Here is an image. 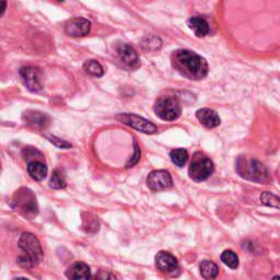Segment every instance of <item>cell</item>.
<instances>
[{
	"mask_svg": "<svg viewBox=\"0 0 280 280\" xmlns=\"http://www.w3.org/2000/svg\"><path fill=\"white\" fill-rule=\"evenodd\" d=\"M116 120H118L123 124H125V125L129 127L138 130L140 133L152 135L158 132V127L155 126L152 122L136 114H132V113L118 114L116 116Z\"/></svg>",
	"mask_w": 280,
	"mask_h": 280,
	"instance_id": "obj_7",
	"label": "cell"
},
{
	"mask_svg": "<svg viewBox=\"0 0 280 280\" xmlns=\"http://www.w3.org/2000/svg\"><path fill=\"white\" fill-rule=\"evenodd\" d=\"M19 73H20L22 81L28 90L31 92H39L42 90L43 84H44V79H43V72L40 68L33 66L23 67Z\"/></svg>",
	"mask_w": 280,
	"mask_h": 280,
	"instance_id": "obj_8",
	"label": "cell"
},
{
	"mask_svg": "<svg viewBox=\"0 0 280 280\" xmlns=\"http://www.w3.org/2000/svg\"><path fill=\"white\" fill-rule=\"evenodd\" d=\"M46 138L52 142L53 145H55L56 147H58L60 149H68V148H71V144L70 142H68L64 139H60L58 138V137H56V136H49V135H46Z\"/></svg>",
	"mask_w": 280,
	"mask_h": 280,
	"instance_id": "obj_27",
	"label": "cell"
},
{
	"mask_svg": "<svg viewBox=\"0 0 280 280\" xmlns=\"http://www.w3.org/2000/svg\"><path fill=\"white\" fill-rule=\"evenodd\" d=\"M172 65L182 76L191 80H202L208 73L206 59L189 49H178L174 52Z\"/></svg>",
	"mask_w": 280,
	"mask_h": 280,
	"instance_id": "obj_1",
	"label": "cell"
},
{
	"mask_svg": "<svg viewBox=\"0 0 280 280\" xmlns=\"http://www.w3.org/2000/svg\"><path fill=\"white\" fill-rule=\"evenodd\" d=\"M28 172L33 179L41 182L47 175V166L42 161H34V162L28 164Z\"/></svg>",
	"mask_w": 280,
	"mask_h": 280,
	"instance_id": "obj_17",
	"label": "cell"
},
{
	"mask_svg": "<svg viewBox=\"0 0 280 280\" xmlns=\"http://www.w3.org/2000/svg\"><path fill=\"white\" fill-rule=\"evenodd\" d=\"M221 260L222 263H225L228 267L232 269H235L239 267V257L233 251L227 250L225 252H222L221 254Z\"/></svg>",
	"mask_w": 280,
	"mask_h": 280,
	"instance_id": "obj_22",
	"label": "cell"
},
{
	"mask_svg": "<svg viewBox=\"0 0 280 280\" xmlns=\"http://www.w3.org/2000/svg\"><path fill=\"white\" fill-rule=\"evenodd\" d=\"M235 170L241 177L256 183H267L269 173L267 167L255 159L239 157L235 163Z\"/></svg>",
	"mask_w": 280,
	"mask_h": 280,
	"instance_id": "obj_3",
	"label": "cell"
},
{
	"mask_svg": "<svg viewBox=\"0 0 280 280\" xmlns=\"http://www.w3.org/2000/svg\"><path fill=\"white\" fill-rule=\"evenodd\" d=\"M135 154H134V157L132 158V160L129 161V162L127 163V167H130V166H133L134 164H136L137 162H138L139 159H140V151H139V148H138V145H137V142H135Z\"/></svg>",
	"mask_w": 280,
	"mask_h": 280,
	"instance_id": "obj_29",
	"label": "cell"
},
{
	"mask_svg": "<svg viewBox=\"0 0 280 280\" xmlns=\"http://www.w3.org/2000/svg\"><path fill=\"white\" fill-rule=\"evenodd\" d=\"M66 276L69 280H90L91 269L90 267L82 263H73L66 271Z\"/></svg>",
	"mask_w": 280,
	"mask_h": 280,
	"instance_id": "obj_14",
	"label": "cell"
},
{
	"mask_svg": "<svg viewBox=\"0 0 280 280\" xmlns=\"http://www.w3.org/2000/svg\"><path fill=\"white\" fill-rule=\"evenodd\" d=\"M188 24L190 29L195 33L197 37H204L209 33V24L201 17H192L189 19Z\"/></svg>",
	"mask_w": 280,
	"mask_h": 280,
	"instance_id": "obj_16",
	"label": "cell"
},
{
	"mask_svg": "<svg viewBox=\"0 0 280 280\" xmlns=\"http://www.w3.org/2000/svg\"><path fill=\"white\" fill-rule=\"evenodd\" d=\"M277 175H278V179H279V183H280V165L278 167V171H277Z\"/></svg>",
	"mask_w": 280,
	"mask_h": 280,
	"instance_id": "obj_31",
	"label": "cell"
},
{
	"mask_svg": "<svg viewBox=\"0 0 280 280\" xmlns=\"http://www.w3.org/2000/svg\"><path fill=\"white\" fill-rule=\"evenodd\" d=\"M83 69L93 77H102L104 74V69L102 65L98 60H86L83 65Z\"/></svg>",
	"mask_w": 280,
	"mask_h": 280,
	"instance_id": "obj_20",
	"label": "cell"
},
{
	"mask_svg": "<svg viewBox=\"0 0 280 280\" xmlns=\"http://www.w3.org/2000/svg\"><path fill=\"white\" fill-rule=\"evenodd\" d=\"M199 270H201V275L203 278L206 280H215L218 273H219L218 266L211 260H203L201 265H199Z\"/></svg>",
	"mask_w": 280,
	"mask_h": 280,
	"instance_id": "obj_18",
	"label": "cell"
},
{
	"mask_svg": "<svg viewBox=\"0 0 280 280\" xmlns=\"http://www.w3.org/2000/svg\"><path fill=\"white\" fill-rule=\"evenodd\" d=\"M196 117L197 120L207 128H216L219 126L221 123L219 115H218L214 110L208 108L198 110L196 112Z\"/></svg>",
	"mask_w": 280,
	"mask_h": 280,
	"instance_id": "obj_15",
	"label": "cell"
},
{
	"mask_svg": "<svg viewBox=\"0 0 280 280\" xmlns=\"http://www.w3.org/2000/svg\"><path fill=\"white\" fill-rule=\"evenodd\" d=\"M154 113L166 122L175 121L182 114V107L178 100L173 96L160 97L154 103Z\"/></svg>",
	"mask_w": 280,
	"mask_h": 280,
	"instance_id": "obj_4",
	"label": "cell"
},
{
	"mask_svg": "<svg viewBox=\"0 0 280 280\" xmlns=\"http://www.w3.org/2000/svg\"><path fill=\"white\" fill-rule=\"evenodd\" d=\"M91 30V22L85 18H72L66 23L65 32L71 37H82L88 35Z\"/></svg>",
	"mask_w": 280,
	"mask_h": 280,
	"instance_id": "obj_10",
	"label": "cell"
},
{
	"mask_svg": "<svg viewBox=\"0 0 280 280\" xmlns=\"http://www.w3.org/2000/svg\"><path fill=\"white\" fill-rule=\"evenodd\" d=\"M148 188L153 192H159L172 186L171 174L164 170H155L149 173L147 177Z\"/></svg>",
	"mask_w": 280,
	"mask_h": 280,
	"instance_id": "obj_9",
	"label": "cell"
},
{
	"mask_svg": "<svg viewBox=\"0 0 280 280\" xmlns=\"http://www.w3.org/2000/svg\"><path fill=\"white\" fill-rule=\"evenodd\" d=\"M15 280H29L27 278H23V277H19V278H16Z\"/></svg>",
	"mask_w": 280,
	"mask_h": 280,
	"instance_id": "obj_32",
	"label": "cell"
},
{
	"mask_svg": "<svg viewBox=\"0 0 280 280\" xmlns=\"http://www.w3.org/2000/svg\"><path fill=\"white\" fill-rule=\"evenodd\" d=\"M14 202L16 207L20 210V213L27 218H32L36 217V215L39 214V207H37V202L36 197L34 196L33 192L22 188L19 191L16 192Z\"/></svg>",
	"mask_w": 280,
	"mask_h": 280,
	"instance_id": "obj_6",
	"label": "cell"
},
{
	"mask_svg": "<svg viewBox=\"0 0 280 280\" xmlns=\"http://www.w3.org/2000/svg\"><path fill=\"white\" fill-rule=\"evenodd\" d=\"M215 171L214 162L207 155L196 153L189 167V175L195 182H204L211 176Z\"/></svg>",
	"mask_w": 280,
	"mask_h": 280,
	"instance_id": "obj_5",
	"label": "cell"
},
{
	"mask_svg": "<svg viewBox=\"0 0 280 280\" xmlns=\"http://www.w3.org/2000/svg\"><path fill=\"white\" fill-rule=\"evenodd\" d=\"M97 280H120L116 275H114L112 271L100 269L97 273Z\"/></svg>",
	"mask_w": 280,
	"mask_h": 280,
	"instance_id": "obj_28",
	"label": "cell"
},
{
	"mask_svg": "<svg viewBox=\"0 0 280 280\" xmlns=\"http://www.w3.org/2000/svg\"><path fill=\"white\" fill-rule=\"evenodd\" d=\"M22 154H23L24 160L28 162V164L31 162H34V161H42V159L44 158L41 151L37 150L36 148H32V147L24 148Z\"/></svg>",
	"mask_w": 280,
	"mask_h": 280,
	"instance_id": "obj_24",
	"label": "cell"
},
{
	"mask_svg": "<svg viewBox=\"0 0 280 280\" xmlns=\"http://www.w3.org/2000/svg\"><path fill=\"white\" fill-rule=\"evenodd\" d=\"M19 247L23 255L19 256L18 264L24 268H32L39 265L43 259V250L39 239L30 232H24L19 240Z\"/></svg>",
	"mask_w": 280,
	"mask_h": 280,
	"instance_id": "obj_2",
	"label": "cell"
},
{
	"mask_svg": "<svg viewBox=\"0 0 280 280\" xmlns=\"http://www.w3.org/2000/svg\"><path fill=\"white\" fill-rule=\"evenodd\" d=\"M271 280H280V276H275Z\"/></svg>",
	"mask_w": 280,
	"mask_h": 280,
	"instance_id": "obj_33",
	"label": "cell"
},
{
	"mask_svg": "<svg viewBox=\"0 0 280 280\" xmlns=\"http://www.w3.org/2000/svg\"><path fill=\"white\" fill-rule=\"evenodd\" d=\"M170 158H171L173 164H175L178 167H182L185 165L186 162H188L189 152L183 148L174 149V150L171 151V153H170Z\"/></svg>",
	"mask_w": 280,
	"mask_h": 280,
	"instance_id": "obj_19",
	"label": "cell"
},
{
	"mask_svg": "<svg viewBox=\"0 0 280 280\" xmlns=\"http://www.w3.org/2000/svg\"><path fill=\"white\" fill-rule=\"evenodd\" d=\"M116 52L118 57H120V59L125 65L132 68L138 66L139 64L138 54H137V52L130 45L126 44V43H122V44H120L116 47Z\"/></svg>",
	"mask_w": 280,
	"mask_h": 280,
	"instance_id": "obj_13",
	"label": "cell"
},
{
	"mask_svg": "<svg viewBox=\"0 0 280 280\" xmlns=\"http://www.w3.org/2000/svg\"><path fill=\"white\" fill-rule=\"evenodd\" d=\"M155 265L163 272H174L178 269V262L169 252H159L155 256Z\"/></svg>",
	"mask_w": 280,
	"mask_h": 280,
	"instance_id": "obj_12",
	"label": "cell"
},
{
	"mask_svg": "<svg viewBox=\"0 0 280 280\" xmlns=\"http://www.w3.org/2000/svg\"><path fill=\"white\" fill-rule=\"evenodd\" d=\"M23 122L28 126L35 128V129H45L49 125V117L47 114L42 113L40 111L29 110L24 112L22 115Z\"/></svg>",
	"mask_w": 280,
	"mask_h": 280,
	"instance_id": "obj_11",
	"label": "cell"
},
{
	"mask_svg": "<svg viewBox=\"0 0 280 280\" xmlns=\"http://www.w3.org/2000/svg\"><path fill=\"white\" fill-rule=\"evenodd\" d=\"M259 199H260V202H262V204L266 205V206L280 209V198L277 197L276 195L271 194V193H269V192L262 193Z\"/></svg>",
	"mask_w": 280,
	"mask_h": 280,
	"instance_id": "obj_25",
	"label": "cell"
},
{
	"mask_svg": "<svg viewBox=\"0 0 280 280\" xmlns=\"http://www.w3.org/2000/svg\"><path fill=\"white\" fill-rule=\"evenodd\" d=\"M100 223L98 220V217L88 214V218L83 219V229L86 232H97L99 230Z\"/></svg>",
	"mask_w": 280,
	"mask_h": 280,
	"instance_id": "obj_26",
	"label": "cell"
},
{
	"mask_svg": "<svg viewBox=\"0 0 280 280\" xmlns=\"http://www.w3.org/2000/svg\"><path fill=\"white\" fill-rule=\"evenodd\" d=\"M141 45H142V47H144L145 51L155 52V51H158V49H160L161 45H162V42H161V40L158 36L149 35L142 40Z\"/></svg>",
	"mask_w": 280,
	"mask_h": 280,
	"instance_id": "obj_21",
	"label": "cell"
},
{
	"mask_svg": "<svg viewBox=\"0 0 280 280\" xmlns=\"http://www.w3.org/2000/svg\"><path fill=\"white\" fill-rule=\"evenodd\" d=\"M49 185H51V188L54 190H63L66 188V185H67L66 178H65L64 174L61 173V171L55 170L53 172Z\"/></svg>",
	"mask_w": 280,
	"mask_h": 280,
	"instance_id": "obj_23",
	"label": "cell"
},
{
	"mask_svg": "<svg viewBox=\"0 0 280 280\" xmlns=\"http://www.w3.org/2000/svg\"><path fill=\"white\" fill-rule=\"evenodd\" d=\"M2 5H3V7H2V14H0V15L4 16V14H5V10H6V7H7V3H6V2H3V3H2Z\"/></svg>",
	"mask_w": 280,
	"mask_h": 280,
	"instance_id": "obj_30",
	"label": "cell"
}]
</instances>
